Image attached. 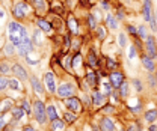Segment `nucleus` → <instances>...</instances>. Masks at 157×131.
Returning <instances> with one entry per match:
<instances>
[{
    "instance_id": "f257e3e1",
    "label": "nucleus",
    "mask_w": 157,
    "mask_h": 131,
    "mask_svg": "<svg viewBox=\"0 0 157 131\" xmlns=\"http://www.w3.org/2000/svg\"><path fill=\"white\" fill-rule=\"evenodd\" d=\"M8 35H9V42H12L15 47L20 45L26 38L29 36L27 30L21 24H18L17 21H11L8 24Z\"/></svg>"
},
{
    "instance_id": "f03ea898",
    "label": "nucleus",
    "mask_w": 157,
    "mask_h": 131,
    "mask_svg": "<svg viewBox=\"0 0 157 131\" xmlns=\"http://www.w3.org/2000/svg\"><path fill=\"white\" fill-rule=\"evenodd\" d=\"M33 116H35L36 122L41 124V125H44L47 122V119H48L47 118V107L44 106V103L41 99H36L33 103Z\"/></svg>"
},
{
    "instance_id": "7ed1b4c3",
    "label": "nucleus",
    "mask_w": 157,
    "mask_h": 131,
    "mask_svg": "<svg viewBox=\"0 0 157 131\" xmlns=\"http://www.w3.org/2000/svg\"><path fill=\"white\" fill-rule=\"evenodd\" d=\"M65 107L73 113H80L82 112V103H80V99L76 98V96L65 98Z\"/></svg>"
},
{
    "instance_id": "20e7f679",
    "label": "nucleus",
    "mask_w": 157,
    "mask_h": 131,
    "mask_svg": "<svg viewBox=\"0 0 157 131\" xmlns=\"http://www.w3.org/2000/svg\"><path fill=\"white\" fill-rule=\"evenodd\" d=\"M12 14H14L15 18H18V20L24 18L26 14H27V5L24 2H15L14 3V8H12Z\"/></svg>"
},
{
    "instance_id": "39448f33",
    "label": "nucleus",
    "mask_w": 157,
    "mask_h": 131,
    "mask_svg": "<svg viewBox=\"0 0 157 131\" xmlns=\"http://www.w3.org/2000/svg\"><path fill=\"white\" fill-rule=\"evenodd\" d=\"M58 95L59 98H70V96H73V94H74V86L71 84V83H62L60 86L58 88Z\"/></svg>"
},
{
    "instance_id": "423d86ee",
    "label": "nucleus",
    "mask_w": 157,
    "mask_h": 131,
    "mask_svg": "<svg viewBox=\"0 0 157 131\" xmlns=\"http://www.w3.org/2000/svg\"><path fill=\"white\" fill-rule=\"evenodd\" d=\"M44 83H45V88H47V91L50 94H55L58 91V88H56V78H55V74L52 71L45 73V75H44Z\"/></svg>"
},
{
    "instance_id": "0eeeda50",
    "label": "nucleus",
    "mask_w": 157,
    "mask_h": 131,
    "mask_svg": "<svg viewBox=\"0 0 157 131\" xmlns=\"http://www.w3.org/2000/svg\"><path fill=\"white\" fill-rule=\"evenodd\" d=\"M145 50L148 53L150 57H154L157 56V45H156V39L154 36H147L145 38Z\"/></svg>"
},
{
    "instance_id": "6e6552de",
    "label": "nucleus",
    "mask_w": 157,
    "mask_h": 131,
    "mask_svg": "<svg viewBox=\"0 0 157 131\" xmlns=\"http://www.w3.org/2000/svg\"><path fill=\"white\" fill-rule=\"evenodd\" d=\"M32 48H33V44L30 41V36H27L20 45H17V53L20 56H26L29 51H32Z\"/></svg>"
},
{
    "instance_id": "1a4fd4ad",
    "label": "nucleus",
    "mask_w": 157,
    "mask_h": 131,
    "mask_svg": "<svg viewBox=\"0 0 157 131\" xmlns=\"http://www.w3.org/2000/svg\"><path fill=\"white\" fill-rule=\"evenodd\" d=\"M109 78H110V84H112V88H119V86L124 83V75H122V73L115 71V69L110 73Z\"/></svg>"
},
{
    "instance_id": "9d476101",
    "label": "nucleus",
    "mask_w": 157,
    "mask_h": 131,
    "mask_svg": "<svg viewBox=\"0 0 157 131\" xmlns=\"http://www.w3.org/2000/svg\"><path fill=\"white\" fill-rule=\"evenodd\" d=\"M12 74L15 75L17 78H18L20 81L21 80H27L29 78V75H27V71L21 66V65H18V63H15V65H12Z\"/></svg>"
},
{
    "instance_id": "9b49d317",
    "label": "nucleus",
    "mask_w": 157,
    "mask_h": 131,
    "mask_svg": "<svg viewBox=\"0 0 157 131\" xmlns=\"http://www.w3.org/2000/svg\"><path fill=\"white\" fill-rule=\"evenodd\" d=\"M142 11H144V18H145V21H151V18H154L151 0H144V9Z\"/></svg>"
},
{
    "instance_id": "f8f14e48",
    "label": "nucleus",
    "mask_w": 157,
    "mask_h": 131,
    "mask_svg": "<svg viewBox=\"0 0 157 131\" xmlns=\"http://www.w3.org/2000/svg\"><path fill=\"white\" fill-rule=\"evenodd\" d=\"M100 130L101 131H115V124L110 118H103L100 121Z\"/></svg>"
},
{
    "instance_id": "ddd939ff",
    "label": "nucleus",
    "mask_w": 157,
    "mask_h": 131,
    "mask_svg": "<svg viewBox=\"0 0 157 131\" xmlns=\"http://www.w3.org/2000/svg\"><path fill=\"white\" fill-rule=\"evenodd\" d=\"M29 80H30V84H32V88H33V91H35L36 94L38 95L44 94V86H42V83L39 81L35 75H30V77H29Z\"/></svg>"
},
{
    "instance_id": "4468645a",
    "label": "nucleus",
    "mask_w": 157,
    "mask_h": 131,
    "mask_svg": "<svg viewBox=\"0 0 157 131\" xmlns=\"http://www.w3.org/2000/svg\"><path fill=\"white\" fill-rule=\"evenodd\" d=\"M104 98H106V95L103 94V92H92V104L95 106V107H100V106H103V103H104Z\"/></svg>"
},
{
    "instance_id": "2eb2a0df",
    "label": "nucleus",
    "mask_w": 157,
    "mask_h": 131,
    "mask_svg": "<svg viewBox=\"0 0 157 131\" xmlns=\"http://www.w3.org/2000/svg\"><path fill=\"white\" fill-rule=\"evenodd\" d=\"M142 65H144V68H145L147 71H150V73L154 71V62H153V57L142 56Z\"/></svg>"
},
{
    "instance_id": "dca6fc26",
    "label": "nucleus",
    "mask_w": 157,
    "mask_h": 131,
    "mask_svg": "<svg viewBox=\"0 0 157 131\" xmlns=\"http://www.w3.org/2000/svg\"><path fill=\"white\" fill-rule=\"evenodd\" d=\"M36 24H38L39 30H42V32H50V30H52V24H50L47 20L39 18L38 21H36Z\"/></svg>"
},
{
    "instance_id": "f3484780",
    "label": "nucleus",
    "mask_w": 157,
    "mask_h": 131,
    "mask_svg": "<svg viewBox=\"0 0 157 131\" xmlns=\"http://www.w3.org/2000/svg\"><path fill=\"white\" fill-rule=\"evenodd\" d=\"M47 118H48V121L58 119V110H56V107L53 104L52 106H47Z\"/></svg>"
},
{
    "instance_id": "a211bd4d",
    "label": "nucleus",
    "mask_w": 157,
    "mask_h": 131,
    "mask_svg": "<svg viewBox=\"0 0 157 131\" xmlns=\"http://www.w3.org/2000/svg\"><path fill=\"white\" fill-rule=\"evenodd\" d=\"M86 80H88V83H89L91 86H95V84L98 83L97 73H95V71H88V74H86Z\"/></svg>"
},
{
    "instance_id": "6ab92c4d",
    "label": "nucleus",
    "mask_w": 157,
    "mask_h": 131,
    "mask_svg": "<svg viewBox=\"0 0 157 131\" xmlns=\"http://www.w3.org/2000/svg\"><path fill=\"white\" fill-rule=\"evenodd\" d=\"M156 118H157V110L156 109H151V110H148V112L145 113V121L150 122V124H153V122L156 121Z\"/></svg>"
},
{
    "instance_id": "aec40b11",
    "label": "nucleus",
    "mask_w": 157,
    "mask_h": 131,
    "mask_svg": "<svg viewBox=\"0 0 157 131\" xmlns=\"http://www.w3.org/2000/svg\"><path fill=\"white\" fill-rule=\"evenodd\" d=\"M11 113H12V116H14V119H21L23 116H24V109L23 107H12L11 109Z\"/></svg>"
},
{
    "instance_id": "412c9836",
    "label": "nucleus",
    "mask_w": 157,
    "mask_h": 131,
    "mask_svg": "<svg viewBox=\"0 0 157 131\" xmlns=\"http://www.w3.org/2000/svg\"><path fill=\"white\" fill-rule=\"evenodd\" d=\"M106 24H107V27H109V29H117V27H118L117 18H115L113 15H110V14L106 17Z\"/></svg>"
},
{
    "instance_id": "4be33fe9",
    "label": "nucleus",
    "mask_w": 157,
    "mask_h": 131,
    "mask_svg": "<svg viewBox=\"0 0 157 131\" xmlns=\"http://www.w3.org/2000/svg\"><path fill=\"white\" fill-rule=\"evenodd\" d=\"M63 125H65V121H62V119H55V121H52V130L56 131V130H62L63 128Z\"/></svg>"
},
{
    "instance_id": "5701e85b",
    "label": "nucleus",
    "mask_w": 157,
    "mask_h": 131,
    "mask_svg": "<svg viewBox=\"0 0 157 131\" xmlns=\"http://www.w3.org/2000/svg\"><path fill=\"white\" fill-rule=\"evenodd\" d=\"M88 65H89V66H97L98 65V60H97V57H95V53H94L92 50L88 53Z\"/></svg>"
},
{
    "instance_id": "b1692460",
    "label": "nucleus",
    "mask_w": 157,
    "mask_h": 131,
    "mask_svg": "<svg viewBox=\"0 0 157 131\" xmlns=\"http://www.w3.org/2000/svg\"><path fill=\"white\" fill-rule=\"evenodd\" d=\"M128 92H130V88H128V83H122L119 86V95L122 98H127L128 96Z\"/></svg>"
},
{
    "instance_id": "393cba45",
    "label": "nucleus",
    "mask_w": 157,
    "mask_h": 131,
    "mask_svg": "<svg viewBox=\"0 0 157 131\" xmlns=\"http://www.w3.org/2000/svg\"><path fill=\"white\" fill-rule=\"evenodd\" d=\"M12 73V66H9L6 62H3L2 65H0V74L2 75H8Z\"/></svg>"
},
{
    "instance_id": "a878e982",
    "label": "nucleus",
    "mask_w": 157,
    "mask_h": 131,
    "mask_svg": "<svg viewBox=\"0 0 157 131\" xmlns=\"http://www.w3.org/2000/svg\"><path fill=\"white\" fill-rule=\"evenodd\" d=\"M9 88V78L6 75H0V91Z\"/></svg>"
},
{
    "instance_id": "bb28decb",
    "label": "nucleus",
    "mask_w": 157,
    "mask_h": 131,
    "mask_svg": "<svg viewBox=\"0 0 157 131\" xmlns=\"http://www.w3.org/2000/svg\"><path fill=\"white\" fill-rule=\"evenodd\" d=\"M68 27H70V29H71V32H74V33H77L78 32L77 23H76V20L73 18V17H70V18H68Z\"/></svg>"
},
{
    "instance_id": "cd10ccee",
    "label": "nucleus",
    "mask_w": 157,
    "mask_h": 131,
    "mask_svg": "<svg viewBox=\"0 0 157 131\" xmlns=\"http://www.w3.org/2000/svg\"><path fill=\"white\" fill-rule=\"evenodd\" d=\"M80 65H82V56H80V54H76V56L73 57V68L77 71L78 68H80Z\"/></svg>"
},
{
    "instance_id": "c85d7f7f",
    "label": "nucleus",
    "mask_w": 157,
    "mask_h": 131,
    "mask_svg": "<svg viewBox=\"0 0 157 131\" xmlns=\"http://www.w3.org/2000/svg\"><path fill=\"white\" fill-rule=\"evenodd\" d=\"M9 88L11 89H14V91H20L21 89V83H20V80H9Z\"/></svg>"
},
{
    "instance_id": "c756f323",
    "label": "nucleus",
    "mask_w": 157,
    "mask_h": 131,
    "mask_svg": "<svg viewBox=\"0 0 157 131\" xmlns=\"http://www.w3.org/2000/svg\"><path fill=\"white\" fill-rule=\"evenodd\" d=\"M74 119H76V116H74V113L73 112H65L63 113V121H67V122H74Z\"/></svg>"
},
{
    "instance_id": "7c9ffc66",
    "label": "nucleus",
    "mask_w": 157,
    "mask_h": 131,
    "mask_svg": "<svg viewBox=\"0 0 157 131\" xmlns=\"http://www.w3.org/2000/svg\"><path fill=\"white\" fill-rule=\"evenodd\" d=\"M101 92H103L104 95H110L112 94V84H110V83H104V84H103Z\"/></svg>"
},
{
    "instance_id": "2f4dec72",
    "label": "nucleus",
    "mask_w": 157,
    "mask_h": 131,
    "mask_svg": "<svg viewBox=\"0 0 157 131\" xmlns=\"http://www.w3.org/2000/svg\"><path fill=\"white\" fill-rule=\"evenodd\" d=\"M14 47H15V45H14L12 42H8V44L5 45V53H6V54H14Z\"/></svg>"
},
{
    "instance_id": "473e14b6",
    "label": "nucleus",
    "mask_w": 157,
    "mask_h": 131,
    "mask_svg": "<svg viewBox=\"0 0 157 131\" xmlns=\"http://www.w3.org/2000/svg\"><path fill=\"white\" fill-rule=\"evenodd\" d=\"M137 36L147 38V29H145V26H139V27H137Z\"/></svg>"
},
{
    "instance_id": "72a5a7b5",
    "label": "nucleus",
    "mask_w": 157,
    "mask_h": 131,
    "mask_svg": "<svg viewBox=\"0 0 157 131\" xmlns=\"http://www.w3.org/2000/svg\"><path fill=\"white\" fill-rule=\"evenodd\" d=\"M21 107L24 109V112H26L27 114H29V116H30V113H32V110H30V104H29V103H27L26 99H24V101L21 103Z\"/></svg>"
},
{
    "instance_id": "f704fd0d",
    "label": "nucleus",
    "mask_w": 157,
    "mask_h": 131,
    "mask_svg": "<svg viewBox=\"0 0 157 131\" xmlns=\"http://www.w3.org/2000/svg\"><path fill=\"white\" fill-rule=\"evenodd\" d=\"M97 35H98L100 39H104V38H106V29H104V27H101V26L97 27Z\"/></svg>"
},
{
    "instance_id": "c9c22d12",
    "label": "nucleus",
    "mask_w": 157,
    "mask_h": 131,
    "mask_svg": "<svg viewBox=\"0 0 157 131\" xmlns=\"http://www.w3.org/2000/svg\"><path fill=\"white\" fill-rule=\"evenodd\" d=\"M32 3H33L38 9H44V8H45V2H44V0H32Z\"/></svg>"
},
{
    "instance_id": "e433bc0d",
    "label": "nucleus",
    "mask_w": 157,
    "mask_h": 131,
    "mask_svg": "<svg viewBox=\"0 0 157 131\" xmlns=\"http://www.w3.org/2000/svg\"><path fill=\"white\" fill-rule=\"evenodd\" d=\"M88 26L91 29H95V18H94V15H88Z\"/></svg>"
},
{
    "instance_id": "4c0bfd02",
    "label": "nucleus",
    "mask_w": 157,
    "mask_h": 131,
    "mask_svg": "<svg viewBox=\"0 0 157 131\" xmlns=\"http://www.w3.org/2000/svg\"><path fill=\"white\" fill-rule=\"evenodd\" d=\"M133 84H135L136 91H139V92L142 91V81H140V80H137V78H135V80H133Z\"/></svg>"
},
{
    "instance_id": "58836bf2",
    "label": "nucleus",
    "mask_w": 157,
    "mask_h": 131,
    "mask_svg": "<svg viewBox=\"0 0 157 131\" xmlns=\"http://www.w3.org/2000/svg\"><path fill=\"white\" fill-rule=\"evenodd\" d=\"M5 125H6V113H2V116H0V130Z\"/></svg>"
},
{
    "instance_id": "ea45409f",
    "label": "nucleus",
    "mask_w": 157,
    "mask_h": 131,
    "mask_svg": "<svg viewBox=\"0 0 157 131\" xmlns=\"http://www.w3.org/2000/svg\"><path fill=\"white\" fill-rule=\"evenodd\" d=\"M119 45H121V47H125V45H127V42H125V35H124V33L119 35Z\"/></svg>"
},
{
    "instance_id": "a19ab883",
    "label": "nucleus",
    "mask_w": 157,
    "mask_h": 131,
    "mask_svg": "<svg viewBox=\"0 0 157 131\" xmlns=\"http://www.w3.org/2000/svg\"><path fill=\"white\" fill-rule=\"evenodd\" d=\"M128 57H130V59H135V57H136V47H130V51H128Z\"/></svg>"
},
{
    "instance_id": "79ce46f5",
    "label": "nucleus",
    "mask_w": 157,
    "mask_h": 131,
    "mask_svg": "<svg viewBox=\"0 0 157 131\" xmlns=\"http://www.w3.org/2000/svg\"><path fill=\"white\" fill-rule=\"evenodd\" d=\"M127 30H128V32H130L132 35H135V36H136V35H137V29H136V27H135V26H132V24H130V26L127 27Z\"/></svg>"
},
{
    "instance_id": "37998d69",
    "label": "nucleus",
    "mask_w": 157,
    "mask_h": 131,
    "mask_svg": "<svg viewBox=\"0 0 157 131\" xmlns=\"http://www.w3.org/2000/svg\"><path fill=\"white\" fill-rule=\"evenodd\" d=\"M148 81L151 83V86H156V84H157L156 77H154V75H153V74H150V75H148Z\"/></svg>"
},
{
    "instance_id": "c03bdc74",
    "label": "nucleus",
    "mask_w": 157,
    "mask_h": 131,
    "mask_svg": "<svg viewBox=\"0 0 157 131\" xmlns=\"http://www.w3.org/2000/svg\"><path fill=\"white\" fill-rule=\"evenodd\" d=\"M106 60H107V66H109L110 69H115V66H117V63H115V62H113L112 59H106Z\"/></svg>"
},
{
    "instance_id": "a18cd8bd",
    "label": "nucleus",
    "mask_w": 157,
    "mask_h": 131,
    "mask_svg": "<svg viewBox=\"0 0 157 131\" xmlns=\"http://www.w3.org/2000/svg\"><path fill=\"white\" fill-rule=\"evenodd\" d=\"M70 63H71V59L68 56L63 57V66H65V68H70Z\"/></svg>"
},
{
    "instance_id": "49530a36",
    "label": "nucleus",
    "mask_w": 157,
    "mask_h": 131,
    "mask_svg": "<svg viewBox=\"0 0 157 131\" xmlns=\"http://www.w3.org/2000/svg\"><path fill=\"white\" fill-rule=\"evenodd\" d=\"M103 110H104L106 113H112L113 112V107H112V106H104V109H103Z\"/></svg>"
},
{
    "instance_id": "de8ad7c7",
    "label": "nucleus",
    "mask_w": 157,
    "mask_h": 131,
    "mask_svg": "<svg viewBox=\"0 0 157 131\" xmlns=\"http://www.w3.org/2000/svg\"><path fill=\"white\" fill-rule=\"evenodd\" d=\"M101 6H103V8H104L106 11L109 9V5H107V2H106V0H101Z\"/></svg>"
},
{
    "instance_id": "09e8293b",
    "label": "nucleus",
    "mask_w": 157,
    "mask_h": 131,
    "mask_svg": "<svg viewBox=\"0 0 157 131\" xmlns=\"http://www.w3.org/2000/svg\"><path fill=\"white\" fill-rule=\"evenodd\" d=\"M21 131H36V130H35L33 127H30V125H27V127H24V128H23V130H21Z\"/></svg>"
},
{
    "instance_id": "8fccbe9b",
    "label": "nucleus",
    "mask_w": 157,
    "mask_h": 131,
    "mask_svg": "<svg viewBox=\"0 0 157 131\" xmlns=\"http://www.w3.org/2000/svg\"><path fill=\"white\" fill-rule=\"evenodd\" d=\"M132 110H133V112H135V113L140 112V104H139V106H136V107H133V109H132Z\"/></svg>"
},
{
    "instance_id": "3c124183",
    "label": "nucleus",
    "mask_w": 157,
    "mask_h": 131,
    "mask_svg": "<svg viewBox=\"0 0 157 131\" xmlns=\"http://www.w3.org/2000/svg\"><path fill=\"white\" fill-rule=\"evenodd\" d=\"M148 131H157V127H154V125H150Z\"/></svg>"
},
{
    "instance_id": "603ef678",
    "label": "nucleus",
    "mask_w": 157,
    "mask_h": 131,
    "mask_svg": "<svg viewBox=\"0 0 157 131\" xmlns=\"http://www.w3.org/2000/svg\"><path fill=\"white\" fill-rule=\"evenodd\" d=\"M124 17V14H122V11H118V18H122Z\"/></svg>"
},
{
    "instance_id": "864d4df0",
    "label": "nucleus",
    "mask_w": 157,
    "mask_h": 131,
    "mask_svg": "<svg viewBox=\"0 0 157 131\" xmlns=\"http://www.w3.org/2000/svg\"><path fill=\"white\" fill-rule=\"evenodd\" d=\"M3 17H5V12H3V9L0 8V18H3Z\"/></svg>"
},
{
    "instance_id": "5fc2aeb1",
    "label": "nucleus",
    "mask_w": 157,
    "mask_h": 131,
    "mask_svg": "<svg viewBox=\"0 0 157 131\" xmlns=\"http://www.w3.org/2000/svg\"><path fill=\"white\" fill-rule=\"evenodd\" d=\"M156 23H157V9H156Z\"/></svg>"
}]
</instances>
